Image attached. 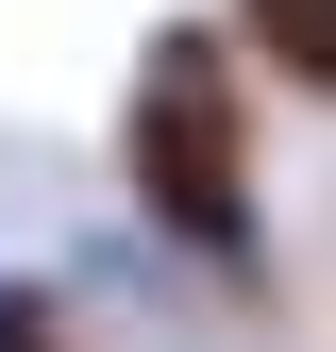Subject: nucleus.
Masks as SVG:
<instances>
[{
	"label": "nucleus",
	"mask_w": 336,
	"mask_h": 352,
	"mask_svg": "<svg viewBox=\"0 0 336 352\" xmlns=\"http://www.w3.org/2000/svg\"><path fill=\"white\" fill-rule=\"evenodd\" d=\"M118 168H135V218L185 269L252 285L269 218H252V101H235V34L219 17H168L135 51V101H118Z\"/></svg>",
	"instance_id": "nucleus-1"
},
{
	"label": "nucleus",
	"mask_w": 336,
	"mask_h": 352,
	"mask_svg": "<svg viewBox=\"0 0 336 352\" xmlns=\"http://www.w3.org/2000/svg\"><path fill=\"white\" fill-rule=\"evenodd\" d=\"M235 51H269L303 101H336V0H235Z\"/></svg>",
	"instance_id": "nucleus-2"
}]
</instances>
